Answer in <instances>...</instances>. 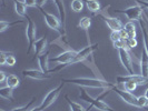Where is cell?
Segmentation results:
<instances>
[{"instance_id": "cell-1", "label": "cell", "mask_w": 148, "mask_h": 111, "mask_svg": "<svg viewBox=\"0 0 148 111\" xmlns=\"http://www.w3.org/2000/svg\"><path fill=\"white\" fill-rule=\"evenodd\" d=\"M62 82H70L76 86L80 87H88V88H96V89H106V90H112L116 87V84L104 80V79H98V78H70V79H62Z\"/></svg>"}, {"instance_id": "cell-2", "label": "cell", "mask_w": 148, "mask_h": 111, "mask_svg": "<svg viewBox=\"0 0 148 111\" xmlns=\"http://www.w3.org/2000/svg\"><path fill=\"white\" fill-rule=\"evenodd\" d=\"M79 98L86 101L87 104H89V106L91 108H96L97 110L100 111H115L114 109H111L108 104H106L105 101L100 100V99H95L91 96H89L87 93V91H85L84 89H80V92H79Z\"/></svg>"}, {"instance_id": "cell-3", "label": "cell", "mask_w": 148, "mask_h": 111, "mask_svg": "<svg viewBox=\"0 0 148 111\" xmlns=\"http://www.w3.org/2000/svg\"><path fill=\"white\" fill-rule=\"evenodd\" d=\"M64 87V82L61 81L59 86H57L55 89H52L50 90L46 96H45L44 100H42V102L38 106V108H39V110L40 111H45L47 108H49L50 106H51L56 100H57V98L58 96L60 95V91H61V89Z\"/></svg>"}, {"instance_id": "cell-4", "label": "cell", "mask_w": 148, "mask_h": 111, "mask_svg": "<svg viewBox=\"0 0 148 111\" xmlns=\"http://www.w3.org/2000/svg\"><path fill=\"white\" fill-rule=\"evenodd\" d=\"M27 19V26H26V37L28 40V53L31 51V49L34 48V44L36 42V35H37V27L34 20L27 15L25 17Z\"/></svg>"}, {"instance_id": "cell-5", "label": "cell", "mask_w": 148, "mask_h": 111, "mask_svg": "<svg viewBox=\"0 0 148 111\" xmlns=\"http://www.w3.org/2000/svg\"><path fill=\"white\" fill-rule=\"evenodd\" d=\"M118 54L119 59L123 67L125 68L127 74H134V67H133V61H132V57L129 54V52L127 50L126 47L118 49Z\"/></svg>"}, {"instance_id": "cell-6", "label": "cell", "mask_w": 148, "mask_h": 111, "mask_svg": "<svg viewBox=\"0 0 148 111\" xmlns=\"http://www.w3.org/2000/svg\"><path fill=\"white\" fill-rule=\"evenodd\" d=\"M98 47H99V44H88L87 47L82 48L80 51H77L76 56H75V58L73 59V61L70 62V65H75V63H77V62H82V61H84V60H86L92 52L96 50V49H98Z\"/></svg>"}, {"instance_id": "cell-7", "label": "cell", "mask_w": 148, "mask_h": 111, "mask_svg": "<svg viewBox=\"0 0 148 111\" xmlns=\"http://www.w3.org/2000/svg\"><path fill=\"white\" fill-rule=\"evenodd\" d=\"M39 11L41 12V15H42V17H44L46 25H47L50 29L56 30V31L60 32L61 20H60L59 18H57L56 16L51 15V14H49V12H47V11H45L42 8H39Z\"/></svg>"}, {"instance_id": "cell-8", "label": "cell", "mask_w": 148, "mask_h": 111, "mask_svg": "<svg viewBox=\"0 0 148 111\" xmlns=\"http://www.w3.org/2000/svg\"><path fill=\"white\" fill-rule=\"evenodd\" d=\"M117 12H121L126 16L129 20H139L143 17V8L139 5H135V6H132V7H128L126 9H123V10H116Z\"/></svg>"}, {"instance_id": "cell-9", "label": "cell", "mask_w": 148, "mask_h": 111, "mask_svg": "<svg viewBox=\"0 0 148 111\" xmlns=\"http://www.w3.org/2000/svg\"><path fill=\"white\" fill-rule=\"evenodd\" d=\"M127 81L136 82L138 86H144L148 83V79L144 78L141 74H127V76H118L116 78V82L117 83H125Z\"/></svg>"}, {"instance_id": "cell-10", "label": "cell", "mask_w": 148, "mask_h": 111, "mask_svg": "<svg viewBox=\"0 0 148 111\" xmlns=\"http://www.w3.org/2000/svg\"><path fill=\"white\" fill-rule=\"evenodd\" d=\"M99 16L105 22L106 25L108 26V28L111 30V31H121L124 29V25L121 23V21L119 20L118 18H114V17H109V16H106L104 14H99Z\"/></svg>"}, {"instance_id": "cell-11", "label": "cell", "mask_w": 148, "mask_h": 111, "mask_svg": "<svg viewBox=\"0 0 148 111\" xmlns=\"http://www.w3.org/2000/svg\"><path fill=\"white\" fill-rule=\"evenodd\" d=\"M117 95H118L123 101H125L126 104H130V106H134V107H138V102H137V97H135L129 91H126V90H121L119 89L117 86L112 89Z\"/></svg>"}, {"instance_id": "cell-12", "label": "cell", "mask_w": 148, "mask_h": 111, "mask_svg": "<svg viewBox=\"0 0 148 111\" xmlns=\"http://www.w3.org/2000/svg\"><path fill=\"white\" fill-rule=\"evenodd\" d=\"M21 74L23 77L36 79V80H45V79H49L50 78L49 74H45L41 70H36V69H25V70L21 71Z\"/></svg>"}, {"instance_id": "cell-13", "label": "cell", "mask_w": 148, "mask_h": 111, "mask_svg": "<svg viewBox=\"0 0 148 111\" xmlns=\"http://www.w3.org/2000/svg\"><path fill=\"white\" fill-rule=\"evenodd\" d=\"M49 51L44 52L41 53L39 57H38V65H39V68L40 70L45 72V74H49V67H48V62H49Z\"/></svg>"}, {"instance_id": "cell-14", "label": "cell", "mask_w": 148, "mask_h": 111, "mask_svg": "<svg viewBox=\"0 0 148 111\" xmlns=\"http://www.w3.org/2000/svg\"><path fill=\"white\" fill-rule=\"evenodd\" d=\"M53 3L56 5V7L58 9V12H59V18L62 23V28L64 30L66 29V9H65V3H64V0H52Z\"/></svg>"}, {"instance_id": "cell-15", "label": "cell", "mask_w": 148, "mask_h": 111, "mask_svg": "<svg viewBox=\"0 0 148 111\" xmlns=\"http://www.w3.org/2000/svg\"><path fill=\"white\" fill-rule=\"evenodd\" d=\"M47 48V38L42 37V38H39L36 40V42L34 44V49H35V54L39 57L41 53H44L45 50Z\"/></svg>"}, {"instance_id": "cell-16", "label": "cell", "mask_w": 148, "mask_h": 111, "mask_svg": "<svg viewBox=\"0 0 148 111\" xmlns=\"http://www.w3.org/2000/svg\"><path fill=\"white\" fill-rule=\"evenodd\" d=\"M140 74L148 79V54L145 51V49L141 51V57H140Z\"/></svg>"}, {"instance_id": "cell-17", "label": "cell", "mask_w": 148, "mask_h": 111, "mask_svg": "<svg viewBox=\"0 0 148 111\" xmlns=\"http://www.w3.org/2000/svg\"><path fill=\"white\" fill-rule=\"evenodd\" d=\"M138 22L140 23L141 32H143V42H144V49L147 52L148 54V28L146 27V25L144 22H141V19L138 20Z\"/></svg>"}, {"instance_id": "cell-18", "label": "cell", "mask_w": 148, "mask_h": 111, "mask_svg": "<svg viewBox=\"0 0 148 111\" xmlns=\"http://www.w3.org/2000/svg\"><path fill=\"white\" fill-rule=\"evenodd\" d=\"M66 100H67V104L69 106L70 110L71 111H88V109H86L84 106H82L78 102H75L73 100H70V98L68 96H66Z\"/></svg>"}, {"instance_id": "cell-19", "label": "cell", "mask_w": 148, "mask_h": 111, "mask_svg": "<svg viewBox=\"0 0 148 111\" xmlns=\"http://www.w3.org/2000/svg\"><path fill=\"white\" fill-rule=\"evenodd\" d=\"M12 92H14V89L10 88V87H1L0 88V97L6 99V100H11L12 101Z\"/></svg>"}, {"instance_id": "cell-20", "label": "cell", "mask_w": 148, "mask_h": 111, "mask_svg": "<svg viewBox=\"0 0 148 111\" xmlns=\"http://www.w3.org/2000/svg\"><path fill=\"white\" fill-rule=\"evenodd\" d=\"M6 83H7L8 87H10V88L15 89V88H17V87L19 86L20 81H19V78H18V77H17L16 74H9V76L7 77Z\"/></svg>"}, {"instance_id": "cell-21", "label": "cell", "mask_w": 148, "mask_h": 111, "mask_svg": "<svg viewBox=\"0 0 148 111\" xmlns=\"http://www.w3.org/2000/svg\"><path fill=\"white\" fill-rule=\"evenodd\" d=\"M15 10H16V14L18 16H20V17L25 18L27 16V6L25 3L15 1Z\"/></svg>"}, {"instance_id": "cell-22", "label": "cell", "mask_w": 148, "mask_h": 111, "mask_svg": "<svg viewBox=\"0 0 148 111\" xmlns=\"http://www.w3.org/2000/svg\"><path fill=\"white\" fill-rule=\"evenodd\" d=\"M124 29L126 30L127 35H128V38H136V27L134 25L133 21L127 22L126 25L124 26Z\"/></svg>"}, {"instance_id": "cell-23", "label": "cell", "mask_w": 148, "mask_h": 111, "mask_svg": "<svg viewBox=\"0 0 148 111\" xmlns=\"http://www.w3.org/2000/svg\"><path fill=\"white\" fill-rule=\"evenodd\" d=\"M86 6L91 12H97L100 9V3L98 0H86Z\"/></svg>"}, {"instance_id": "cell-24", "label": "cell", "mask_w": 148, "mask_h": 111, "mask_svg": "<svg viewBox=\"0 0 148 111\" xmlns=\"http://www.w3.org/2000/svg\"><path fill=\"white\" fill-rule=\"evenodd\" d=\"M90 26H91V20H90L89 17H82V19L79 20V23H78V27H80L85 31H88Z\"/></svg>"}, {"instance_id": "cell-25", "label": "cell", "mask_w": 148, "mask_h": 111, "mask_svg": "<svg viewBox=\"0 0 148 111\" xmlns=\"http://www.w3.org/2000/svg\"><path fill=\"white\" fill-rule=\"evenodd\" d=\"M71 9L74 12H80L84 9V1L82 0H73L71 1Z\"/></svg>"}, {"instance_id": "cell-26", "label": "cell", "mask_w": 148, "mask_h": 111, "mask_svg": "<svg viewBox=\"0 0 148 111\" xmlns=\"http://www.w3.org/2000/svg\"><path fill=\"white\" fill-rule=\"evenodd\" d=\"M18 23H22V20H18V21L15 22H8L6 20H1L0 21V31L3 32L7 28L11 27V26H15V25H18Z\"/></svg>"}, {"instance_id": "cell-27", "label": "cell", "mask_w": 148, "mask_h": 111, "mask_svg": "<svg viewBox=\"0 0 148 111\" xmlns=\"http://www.w3.org/2000/svg\"><path fill=\"white\" fill-rule=\"evenodd\" d=\"M124 41H125V47H126V48H129V49L136 48L137 44H138L136 38H127V39H125Z\"/></svg>"}, {"instance_id": "cell-28", "label": "cell", "mask_w": 148, "mask_h": 111, "mask_svg": "<svg viewBox=\"0 0 148 111\" xmlns=\"http://www.w3.org/2000/svg\"><path fill=\"white\" fill-rule=\"evenodd\" d=\"M137 83L136 82H132V81H127L124 83V87H125V90L126 91H129V92H132V91H135L136 88H137Z\"/></svg>"}, {"instance_id": "cell-29", "label": "cell", "mask_w": 148, "mask_h": 111, "mask_svg": "<svg viewBox=\"0 0 148 111\" xmlns=\"http://www.w3.org/2000/svg\"><path fill=\"white\" fill-rule=\"evenodd\" d=\"M35 101V97H32L31 99H30V101L28 102L27 104H25V106H22V107H18V108H15V109H12L11 111H28L29 109V107L32 104V102Z\"/></svg>"}, {"instance_id": "cell-30", "label": "cell", "mask_w": 148, "mask_h": 111, "mask_svg": "<svg viewBox=\"0 0 148 111\" xmlns=\"http://www.w3.org/2000/svg\"><path fill=\"white\" fill-rule=\"evenodd\" d=\"M137 102H138V108H143V107H146L147 104V98L146 96H139L137 97Z\"/></svg>"}, {"instance_id": "cell-31", "label": "cell", "mask_w": 148, "mask_h": 111, "mask_svg": "<svg viewBox=\"0 0 148 111\" xmlns=\"http://www.w3.org/2000/svg\"><path fill=\"white\" fill-rule=\"evenodd\" d=\"M6 65H8L9 67H14L16 65V58H15V56H14L12 53H8Z\"/></svg>"}, {"instance_id": "cell-32", "label": "cell", "mask_w": 148, "mask_h": 111, "mask_svg": "<svg viewBox=\"0 0 148 111\" xmlns=\"http://www.w3.org/2000/svg\"><path fill=\"white\" fill-rule=\"evenodd\" d=\"M110 39L112 42H116V41L120 40V39H121V38H120V31H111Z\"/></svg>"}, {"instance_id": "cell-33", "label": "cell", "mask_w": 148, "mask_h": 111, "mask_svg": "<svg viewBox=\"0 0 148 111\" xmlns=\"http://www.w3.org/2000/svg\"><path fill=\"white\" fill-rule=\"evenodd\" d=\"M8 53H9V52H5V51H1V52H0V65H1V66L6 65Z\"/></svg>"}, {"instance_id": "cell-34", "label": "cell", "mask_w": 148, "mask_h": 111, "mask_svg": "<svg viewBox=\"0 0 148 111\" xmlns=\"http://www.w3.org/2000/svg\"><path fill=\"white\" fill-rule=\"evenodd\" d=\"M114 44V47H115V49H120V48H124L125 47V41L123 40V39H120L118 41H116V42H112Z\"/></svg>"}, {"instance_id": "cell-35", "label": "cell", "mask_w": 148, "mask_h": 111, "mask_svg": "<svg viewBox=\"0 0 148 111\" xmlns=\"http://www.w3.org/2000/svg\"><path fill=\"white\" fill-rule=\"evenodd\" d=\"M25 5L27 7H37V0H26Z\"/></svg>"}, {"instance_id": "cell-36", "label": "cell", "mask_w": 148, "mask_h": 111, "mask_svg": "<svg viewBox=\"0 0 148 111\" xmlns=\"http://www.w3.org/2000/svg\"><path fill=\"white\" fill-rule=\"evenodd\" d=\"M137 1V5L141 6L143 8H147L148 9V1H140V0H136Z\"/></svg>"}, {"instance_id": "cell-37", "label": "cell", "mask_w": 148, "mask_h": 111, "mask_svg": "<svg viewBox=\"0 0 148 111\" xmlns=\"http://www.w3.org/2000/svg\"><path fill=\"white\" fill-rule=\"evenodd\" d=\"M7 77L8 76H6V74L3 71H0V82H6Z\"/></svg>"}, {"instance_id": "cell-38", "label": "cell", "mask_w": 148, "mask_h": 111, "mask_svg": "<svg viewBox=\"0 0 148 111\" xmlns=\"http://www.w3.org/2000/svg\"><path fill=\"white\" fill-rule=\"evenodd\" d=\"M120 38H121L123 40H125V39L128 38V35H127V32H126V30L125 29H123L121 31H120Z\"/></svg>"}, {"instance_id": "cell-39", "label": "cell", "mask_w": 148, "mask_h": 111, "mask_svg": "<svg viewBox=\"0 0 148 111\" xmlns=\"http://www.w3.org/2000/svg\"><path fill=\"white\" fill-rule=\"evenodd\" d=\"M47 2V0H37V8H42V6H45V3Z\"/></svg>"}, {"instance_id": "cell-40", "label": "cell", "mask_w": 148, "mask_h": 111, "mask_svg": "<svg viewBox=\"0 0 148 111\" xmlns=\"http://www.w3.org/2000/svg\"><path fill=\"white\" fill-rule=\"evenodd\" d=\"M29 111H40V110H39V108H38V107H35V108H32V109L29 110Z\"/></svg>"}, {"instance_id": "cell-41", "label": "cell", "mask_w": 148, "mask_h": 111, "mask_svg": "<svg viewBox=\"0 0 148 111\" xmlns=\"http://www.w3.org/2000/svg\"><path fill=\"white\" fill-rule=\"evenodd\" d=\"M145 96H146V98H148V89L146 90V92H145Z\"/></svg>"}, {"instance_id": "cell-42", "label": "cell", "mask_w": 148, "mask_h": 111, "mask_svg": "<svg viewBox=\"0 0 148 111\" xmlns=\"http://www.w3.org/2000/svg\"><path fill=\"white\" fill-rule=\"evenodd\" d=\"M146 107H148V98H147V104H146Z\"/></svg>"}, {"instance_id": "cell-43", "label": "cell", "mask_w": 148, "mask_h": 111, "mask_svg": "<svg viewBox=\"0 0 148 111\" xmlns=\"http://www.w3.org/2000/svg\"><path fill=\"white\" fill-rule=\"evenodd\" d=\"M0 111H6V110H3V109H1V110H0Z\"/></svg>"}]
</instances>
